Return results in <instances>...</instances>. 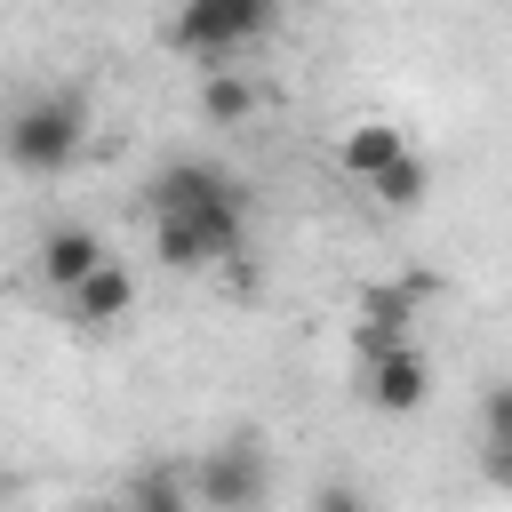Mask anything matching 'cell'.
<instances>
[{"label": "cell", "instance_id": "1", "mask_svg": "<svg viewBox=\"0 0 512 512\" xmlns=\"http://www.w3.org/2000/svg\"><path fill=\"white\" fill-rule=\"evenodd\" d=\"M80 152H88V96L80 88H48L0 120V160L24 176H64Z\"/></svg>", "mask_w": 512, "mask_h": 512}, {"label": "cell", "instance_id": "2", "mask_svg": "<svg viewBox=\"0 0 512 512\" xmlns=\"http://www.w3.org/2000/svg\"><path fill=\"white\" fill-rule=\"evenodd\" d=\"M152 256L168 272H216V264L248 256V192H224V200L152 216Z\"/></svg>", "mask_w": 512, "mask_h": 512}, {"label": "cell", "instance_id": "3", "mask_svg": "<svg viewBox=\"0 0 512 512\" xmlns=\"http://www.w3.org/2000/svg\"><path fill=\"white\" fill-rule=\"evenodd\" d=\"M280 24V0H184L176 8V24H168V40L192 56V64H232L240 48H256L264 32Z\"/></svg>", "mask_w": 512, "mask_h": 512}, {"label": "cell", "instance_id": "4", "mask_svg": "<svg viewBox=\"0 0 512 512\" xmlns=\"http://www.w3.org/2000/svg\"><path fill=\"white\" fill-rule=\"evenodd\" d=\"M184 488H192V504H200V512H264V496H272L264 440H248V432L216 440V448L184 472Z\"/></svg>", "mask_w": 512, "mask_h": 512}, {"label": "cell", "instance_id": "5", "mask_svg": "<svg viewBox=\"0 0 512 512\" xmlns=\"http://www.w3.org/2000/svg\"><path fill=\"white\" fill-rule=\"evenodd\" d=\"M432 296V280H368L360 288V320H352V344H360V360L368 352H392V344H408L416 336V304Z\"/></svg>", "mask_w": 512, "mask_h": 512}, {"label": "cell", "instance_id": "6", "mask_svg": "<svg viewBox=\"0 0 512 512\" xmlns=\"http://www.w3.org/2000/svg\"><path fill=\"white\" fill-rule=\"evenodd\" d=\"M360 400H368L376 416H416V408L432 400V360L416 352V336L360 360Z\"/></svg>", "mask_w": 512, "mask_h": 512}, {"label": "cell", "instance_id": "7", "mask_svg": "<svg viewBox=\"0 0 512 512\" xmlns=\"http://www.w3.org/2000/svg\"><path fill=\"white\" fill-rule=\"evenodd\" d=\"M128 312H136V272H128L120 256H104L88 280L64 288V320H72V328H120Z\"/></svg>", "mask_w": 512, "mask_h": 512}, {"label": "cell", "instance_id": "8", "mask_svg": "<svg viewBox=\"0 0 512 512\" xmlns=\"http://www.w3.org/2000/svg\"><path fill=\"white\" fill-rule=\"evenodd\" d=\"M224 192H248L232 168L216 160H168L152 184H144V216H168V208H200V200H224Z\"/></svg>", "mask_w": 512, "mask_h": 512}, {"label": "cell", "instance_id": "9", "mask_svg": "<svg viewBox=\"0 0 512 512\" xmlns=\"http://www.w3.org/2000/svg\"><path fill=\"white\" fill-rule=\"evenodd\" d=\"M112 248H104V232H88V224H56V232H40V280L64 296L72 280H88L96 264H104Z\"/></svg>", "mask_w": 512, "mask_h": 512}, {"label": "cell", "instance_id": "10", "mask_svg": "<svg viewBox=\"0 0 512 512\" xmlns=\"http://www.w3.org/2000/svg\"><path fill=\"white\" fill-rule=\"evenodd\" d=\"M400 152H408V136H400L392 120H352V128L336 136V168H344V176H360V184H368L384 160H400Z\"/></svg>", "mask_w": 512, "mask_h": 512}, {"label": "cell", "instance_id": "11", "mask_svg": "<svg viewBox=\"0 0 512 512\" xmlns=\"http://www.w3.org/2000/svg\"><path fill=\"white\" fill-rule=\"evenodd\" d=\"M256 104H264V96H256V80H240L232 64H216V72H208V88H200V120H208V128L256 120Z\"/></svg>", "mask_w": 512, "mask_h": 512}, {"label": "cell", "instance_id": "12", "mask_svg": "<svg viewBox=\"0 0 512 512\" xmlns=\"http://www.w3.org/2000/svg\"><path fill=\"white\" fill-rule=\"evenodd\" d=\"M368 192H376L384 208H424V192H432V168H424V152H400V160H384V168L368 176Z\"/></svg>", "mask_w": 512, "mask_h": 512}, {"label": "cell", "instance_id": "13", "mask_svg": "<svg viewBox=\"0 0 512 512\" xmlns=\"http://www.w3.org/2000/svg\"><path fill=\"white\" fill-rule=\"evenodd\" d=\"M128 512H192V488H184V472L176 464H144L136 480H128V496H120Z\"/></svg>", "mask_w": 512, "mask_h": 512}, {"label": "cell", "instance_id": "14", "mask_svg": "<svg viewBox=\"0 0 512 512\" xmlns=\"http://www.w3.org/2000/svg\"><path fill=\"white\" fill-rule=\"evenodd\" d=\"M312 512H368V496H360L352 480H320V488H312Z\"/></svg>", "mask_w": 512, "mask_h": 512}, {"label": "cell", "instance_id": "15", "mask_svg": "<svg viewBox=\"0 0 512 512\" xmlns=\"http://www.w3.org/2000/svg\"><path fill=\"white\" fill-rule=\"evenodd\" d=\"M80 512H128V504H120V496H112V504H80Z\"/></svg>", "mask_w": 512, "mask_h": 512}]
</instances>
